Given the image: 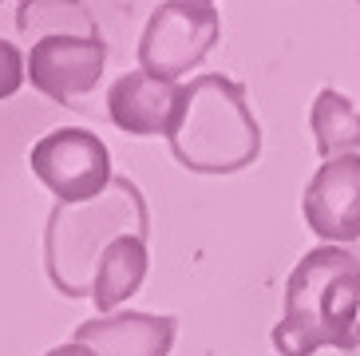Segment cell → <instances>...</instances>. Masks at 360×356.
Returning <instances> with one entry per match:
<instances>
[{"mask_svg": "<svg viewBox=\"0 0 360 356\" xmlns=\"http://www.w3.org/2000/svg\"><path fill=\"white\" fill-rule=\"evenodd\" d=\"M274 348L281 356H313L321 348L360 356V262L345 246H317L293 265Z\"/></svg>", "mask_w": 360, "mask_h": 356, "instance_id": "obj_1", "label": "cell"}, {"mask_svg": "<svg viewBox=\"0 0 360 356\" xmlns=\"http://www.w3.org/2000/svg\"><path fill=\"white\" fill-rule=\"evenodd\" d=\"M167 143L174 163L191 174H238L262 155V123L238 80L206 72L179 84Z\"/></svg>", "mask_w": 360, "mask_h": 356, "instance_id": "obj_2", "label": "cell"}, {"mask_svg": "<svg viewBox=\"0 0 360 356\" xmlns=\"http://www.w3.org/2000/svg\"><path fill=\"white\" fill-rule=\"evenodd\" d=\"M123 234H150V210L135 178L115 174L111 186L91 202H56L44 226V269L56 293L87 297L99 253Z\"/></svg>", "mask_w": 360, "mask_h": 356, "instance_id": "obj_3", "label": "cell"}, {"mask_svg": "<svg viewBox=\"0 0 360 356\" xmlns=\"http://www.w3.org/2000/svg\"><path fill=\"white\" fill-rule=\"evenodd\" d=\"M222 36V16L214 4H186V0H167L147 16L143 36H139V72L179 84L182 75L198 68L214 52Z\"/></svg>", "mask_w": 360, "mask_h": 356, "instance_id": "obj_4", "label": "cell"}, {"mask_svg": "<svg viewBox=\"0 0 360 356\" xmlns=\"http://www.w3.org/2000/svg\"><path fill=\"white\" fill-rule=\"evenodd\" d=\"M28 167L64 206L99 198L115 178L107 143L84 127H60L36 139L28 151Z\"/></svg>", "mask_w": 360, "mask_h": 356, "instance_id": "obj_5", "label": "cell"}, {"mask_svg": "<svg viewBox=\"0 0 360 356\" xmlns=\"http://www.w3.org/2000/svg\"><path fill=\"white\" fill-rule=\"evenodd\" d=\"M107 68L103 36H44L32 40L24 56V80L56 103H75L79 95L96 91Z\"/></svg>", "mask_w": 360, "mask_h": 356, "instance_id": "obj_6", "label": "cell"}, {"mask_svg": "<svg viewBox=\"0 0 360 356\" xmlns=\"http://www.w3.org/2000/svg\"><path fill=\"white\" fill-rule=\"evenodd\" d=\"M309 230L328 246L360 241V155H340L321 163L317 174L305 182L301 198Z\"/></svg>", "mask_w": 360, "mask_h": 356, "instance_id": "obj_7", "label": "cell"}, {"mask_svg": "<svg viewBox=\"0 0 360 356\" xmlns=\"http://www.w3.org/2000/svg\"><path fill=\"white\" fill-rule=\"evenodd\" d=\"M179 321L174 317H155V313H107L91 317L75 329V345H84L91 356H170L174 348Z\"/></svg>", "mask_w": 360, "mask_h": 356, "instance_id": "obj_8", "label": "cell"}, {"mask_svg": "<svg viewBox=\"0 0 360 356\" xmlns=\"http://www.w3.org/2000/svg\"><path fill=\"white\" fill-rule=\"evenodd\" d=\"M179 111V84L155 80L147 72H123L107 91V119L123 135L147 139V135H167Z\"/></svg>", "mask_w": 360, "mask_h": 356, "instance_id": "obj_9", "label": "cell"}, {"mask_svg": "<svg viewBox=\"0 0 360 356\" xmlns=\"http://www.w3.org/2000/svg\"><path fill=\"white\" fill-rule=\"evenodd\" d=\"M147 269H150L147 234H123V238L107 241V250L99 253V265H96V277H91L87 301L96 305L99 317L119 313V305L143 289Z\"/></svg>", "mask_w": 360, "mask_h": 356, "instance_id": "obj_10", "label": "cell"}, {"mask_svg": "<svg viewBox=\"0 0 360 356\" xmlns=\"http://www.w3.org/2000/svg\"><path fill=\"white\" fill-rule=\"evenodd\" d=\"M309 127H313L317 155L325 158V163L360 151V111L337 91V87H321V91L313 95Z\"/></svg>", "mask_w": 360, "mask_h": 356, "instance_id": "obj_11", "label": "cell"}, {"mask_svg": "<svg viewBox=\"0 0 360 356\" xmlns=\"http://www.w3.org/2000/svg\"><path fill=\"white\" fill-rule=\"evenodd\" d=\"M16 28L36 40H44V36H99V24L84 0H20Z\"/></svg>", "mask_w": 360, "mask_h": 356, "instance_id": "obj_12", "label": "cell"}, {"mask_svg": "<svg viewBox=\"0 0 360 356\" xmlns=\"http://www.w3.org/2000/svg\"><path fill=\"white\" fill-rule=\"evenodd\" d=\"M24 84V52L12 40H0V99L16 95Z\"/></svg>", "mask_w": 360, "mask_h": 356, "instance_id": "obj_13", "label": "cell"}, {"mask_svg": "<svg viewBox=\"0 0 360 356\" xmlns=\"http://www.w3.org/2000/svg\"><path fill=\"white\" fill-rule=\"evenodd\" d=\"M44 356H91L84 345H75V341H68V345H56V348H48Z\"/></svg>", "mask_w": 360, "mask_h": 356, "instance_id": "obj_14", "label": "cell"}, {"mask_svg": "<svg viewBox=\"0 0 360 356\" xmlns=\"http://www.w3.org/2000/svg\"><path fill=\"white\" fill-rule=\"evenodd\" d=\"M186 4H214V0H186Z\"/></svg>", "mask_w": 360, "mask_h": 356, "instance_id": "obj_15", "label": "cell"}, {"mask_svg": "<svg viewBox=\"0 0 360 356\" xmlns=\"http://www.w3.org/2000/svg\"><path fill=\"white\" fill-rule=\"evenodd\" d=\"M356 262H360V258H356Z\"/></svg>", "mask_w": 360, "mask_h": 356, "instance_id": "obj_16", "label": "cell"}]
</instances>
